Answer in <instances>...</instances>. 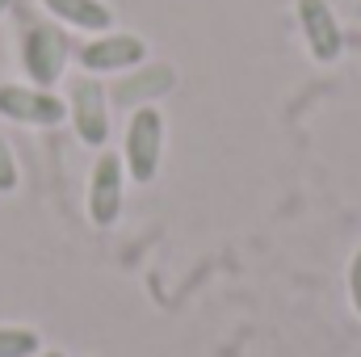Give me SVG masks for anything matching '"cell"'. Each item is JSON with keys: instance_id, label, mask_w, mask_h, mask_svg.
Masks as SVG:
<instances>
[{"instance_id": "obj_1", "label": "cell", "mask_w": 361, "mask_h": 357, "mask_svg": "<svg viewBox=\"0 0 361 357\" xmlns=\"http://www.w3.org/2000/svg\"><path fill=\"white\" fill-rule=\"evenodd\" d=\"M122 164L135 185H152L164 164V114L156 105L130 109L126 139H122Z\"/></svg>"}, {"instance_id": "obj_9", "label": "cell", "mask_w": 361, "mask_h": 357, "mask_svg": "<svg viewBox=\"0 0 361 357\" xmlns=\"http://www.w3.org/2000/svg\"><path fill=\"white\" fill-rule=\"evenodd\" d=\"M42 4H47L51 17H59L63 25L85 30V34H105L114 25V13L101 0H42Z\"/></svg>"}, {"instance_id": "obj_3", "label": "cell", "mask_w": 361, "mask_h": 357, "mask_svg": "<svg viewBox=\"0 0 361 357\" xmlns=\"http://www.w3.org/2000/svg\"><path fill=\"white\" fill-rule=\"evenodd\" d=\"M68 38H63V30H55V25H34V30H25V38H21V63H25V72H30V80L38 85V89H51L59 76H63V68H68Z\"/></svg>"}, {"instance_id": "obj_8", "label": "cell", "mask_w": 361, "mask_h": 357, "mask_svg": "<svg viewBox=\"0 0 361 357\" xmlns=\"http://www.w3.org/2000/svg\"><path fill=\"white\" fill-rule=\"evenodd\" d=\"M173 85H177V72L169 63H139V68H130V76H122L114 85L109 101L122 109H139V105H152L156 97L173 92Z\"/></svg>"}, {"instance_id": "obj_10", "label": "cell", "mask_w": 361, "mask_h": 357, "mask_svg": "<svg viewBox=\"0 0 361 357\" xmlns=\"http://www.w3.org/2000/svg\"><path fill=\"white\" fill-rule=\"evenodd\" d=\"M38 345L34 328H0V357H38Z\"/></svg>"}, {"instance_id": "obj_11", "label": "cell", "mask_w": 361, "mask_h": 357, "mask_svg": "<svg viewBox=\"0 0 361 357\" xmlns=\"http://www.w3.org/2000/svg\"><path fill=\"white\" fill-rule=\"evenodd\" d=\"M17 160H13V147H8V139L0 135V193H13L17 189Z\"/></svg>"}, {"instance_id": "obj_5", "label": "cell", "mask_w": 361, "mask_h": 357, "mask_svg": "<svg viewBox=\"0 0 361 357\" xmlns=\"http://www.w3.org/2000/svg\"><path fill=\"white\" fill-rule=\"evenodd\" d=\"M143 59H147V42L139 34H114V30H105V34H97L92 42L80 47V68L92 72V76H101V72H130Z\"/></svg>"}, {"instance_id": "obj_4", "label": "cell", "mask_w": 361, "mask_h": 357, "mask_svg": "<svg viewBox=\"0 0 361 357\" xmlns=\"http://www.w3.org/2000/svg\"><path fill=\"white\" fill-rule=\"evenodd\" d=\"M68 118H72L80 143H89V147H105V143H109V97H105V89H101L92 76L72 80Z\"/></svg>"}, {"instance_id": "obj_6", "label": "cell", "mask_w": 361, "mask_h": 357, "mask_svg": "<svg viewBox=\"0 0 361 357\" xmlns=\"http://www.w3.org/2000/svg\"><path fill=\"white\" fill-rule=\"evenodd\" d=\"M298 30L307 38V51L315 55V63H336L341 59L345 34H341V21H336L328 0H298Z\"/></svg>"}, {"instance_id": "obj_13", "label": "cell", "mask_w": 361, "mask_h": 357, "mask_svg": "<svg viewBox=\"0 0 361 357\" xmlns=\"http://www.w3.org/2000/svg\"><path fill=\"white\" fill-rule=\"evenodd\" d=\"M38 357H63V353H59V349H51V353H38Z\"/></svg>"}, {"instance_id": "obj_2", "label": "cell", "mask_w": 361, "mask_h": 357, "mask_svg": "<svg viewBox=\"0 0 361 357\" xmlns=\"http://www.w3.org/2000/svg\"><path fill=\"white\" fill-rule=\"evenodd\" d=\"M122 193H126V164L118 152H101L89 173V219L92 227H114L122 219Z\"/></svg>"}, {"instance_id": "obj_14", "label": "cell", "mask_w": 361, "mask_h": 357, "mask_svg": "<svg viewBox=\"0 0 361 357\" xmlns=\"http://www.w3.org/2000/svg\"><path fill=\"white\" fill-rule=\"evenodd\" d=\"M4 8H8V0H0V17H4Z\"/></svg>"}, {"instance_id": "obj_7", "label": "cell", "mask_w": 361, "mask_h": 357, "mask_svg": "<svg viewBox=\"0 0 361 357\" xmlns=\"http://www.w3.org/2000/svg\"><path fill=\"white\" fill-rule=\"evenodd\" d=\"M0 114L25 126H59L68 118V105L47 89H25V85H4L0 89Z\"/></svg>"}, {"instance_id": "obj_12", "label": "cell", "mask_w": 361, "mask_h": 357, "mask_svg": "<svg viewBox=\"0 0 361 357\" xmlns=\"http://www.w3.org/2000/svg\"><path fill=\"white\" fill-rule=\"evenodd\" d=\"M349 298H353V311L361 315V248L349 261Z\"/></svg>"}]
</instances>
